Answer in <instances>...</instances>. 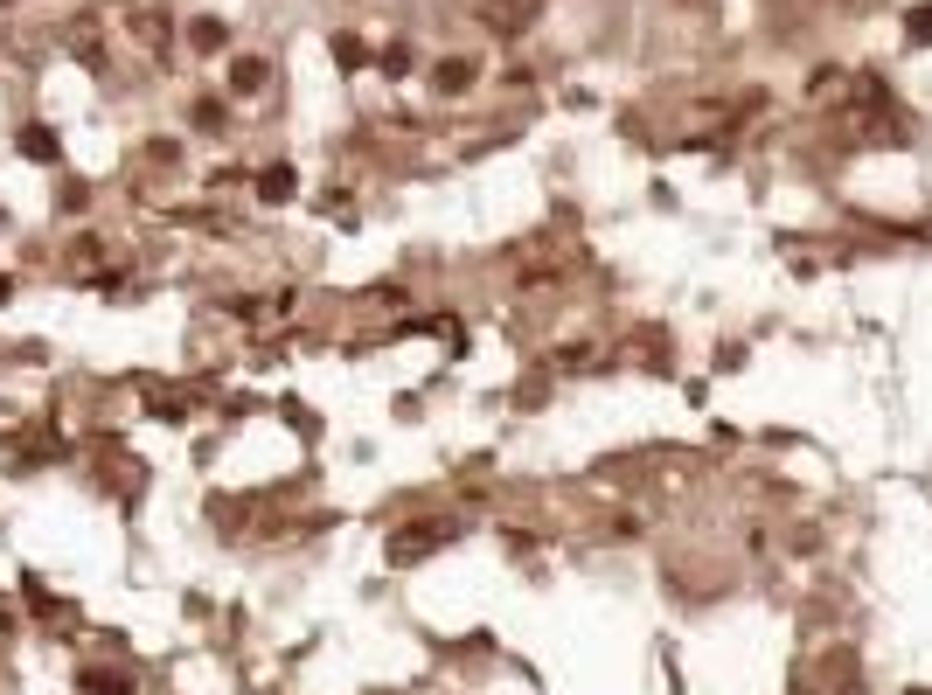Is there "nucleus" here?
Segmentation results:
<instances>
[{
  "instance_id": "f03ea898",
  "label": "nucleus",
  "mask_w": 932,
  "mask_h": 695,
  "mask_svg": "<svg viewBox=\"0 0 932 695\" xmlns=\"http://www.w3.org/2000/svg\"><path fill=\"white\" fill-rule=\"evenodd\" d=\"M446 536H453V529H446V522H432V529H397V536H390V556H397V563H411V556L439 550V543H446Z\"/></svg>"
},
{
  "instance_id": "423d86ee",
  "label": "nucleus",
  "mask_w": 932,
  "mask_h": 695,
  "mask_svg": "<svg viewBox=\"0 0 932 695\" xmlns=\"http://www.w3.org/2000/svg\"><path fill=\"white\" fill-rule=\"evenodd\" d=\"M258 195H265V202H293V195H300V174L279 160V167H265V174H258Z\"/></svg>"
},
{
  "instance_id": "7ed1b4c3",
  "label": "nucleus",
  "mask_w": 932,
  "mask_h": 695,
  "mask_svg": "<svg viewBox=\"0 0 932 695\" xmlns=\"http://www.w3.org/2000/svg\"><path fill=\"white\" fill-rule=\"evenodd\" d=\"M14 146H21V160H35V167H49V160L63 153V139L49 133V126H21V133H14Z\"/></svg>"
},
{
  "instance_id": "f257e3e1",
  "label": "nucleus",
  "mask_w": 932,
  "mask_h": 695,
  "mask_svg": "<svg viewBox=\"0 0 932 695\" xmlns=\"http://www.w3.org/2000/svg\"><path fill=\"white\" fill-rule=\"evenodd\" d=\"M536 14H543V0H480V21H487L494 35H522Z\"/></svg>"
},
{
  "instance_id": "1a4fd4ad",
  "label": "nucleus",
  "mask_w": 932,
  "mask_h": 695,
  "mask_svg": "<svg viewBox=\"0 0 932 695\" xmlns=\"http://www.w3.org/2000/svg\"><path fill=\"white\" fill-rule=\"evenodd\" d=\"M334 63H341V70H362V63H369V42H355V35H334Z\"/></svg>"
},
{
  "instance_id": "2eb2a0df",
  "label": "nucleus",
  "mask_w": 932,
  "mask_h": 695,
  "mask_svg": "<svg viewBox=\"0 0 932 695\" xmlns=\"http://www.w3.org/2000/svg\"><path fill=\"white\" fill-rule=\"evenodd\" d=\"M0 7H14V0H0Z\"/></svg>"
},
{
  "instance_id": "20e7f679",
  "label": "nucleus",
  "mask_w": 932,
  "mask_h": 695,
  "mask_svg": "<svg viewBox=\"0 0 932 695\" xmlns=\"http://www.w3.org/2000/svg\"><path fill=\"white\" fill-rule=\"evenodd\" d=\"M265 77H272V63H265V56H237V63H230V91H237V98L265 91Z\"/></svg>"
},
{
  "instance_id": "9b49d317",
  "label": "nucleus",
  "mask_w": 932,
  "mask_h": 695,
  "mask_svg": "<svg viewBox=\"0 0 932 695\" xmlns=\"http://www.w3.org/2000/svg\"><path fill=\"white\" fill-rule=\"evenodd\" d=\"M140 35H147V49H167V21L160 14H140Z\"/></svg>"
},
{
  "instance_id": "39448f33",
  "label": "nucleus",
  "mask_w": 932,
  "mask_h": 695,
  "mask_svg": "<svg viewBox=\"0 0 932 695\" xmlns=\"http://www.w3.org/2000/svg\"><path fill=\"white\" fill-rule=\"evenodd\" d=\"M77 695H133V675H119V668H84V675H77Z\"/></svg>"
},
{
  "instance_id": "9d476101",
  "label": "nucleus",
  "mask_w": 932,
  "mask_h": 695,
  "mask_svg": "<svg viewBox=\"0 0 932 695\" xmlns=\"http://www.w3.org/2000/svg\"><path fill=\"white\" fill-rule=\"evenodd\" d=\"M195 126L202 133H223V98H195Z\"/></svg>"
},
{
  "instance_id": "ddd939ff",
  "label": "nucleus",
  "mask_w": 932,
  "mask_h": 695,
  "mask_svg": "<svg viewBox=\"0 0 932 695\" xmlns=\"http://www.w3.org/2000/svg\"><path fill=\"white\" fill-rule=\"evenodd\" d=\"M0 633H7V612H0Z\"/></svg>"
},
{
  "instance_id": "4468645a",
  "label": "nucleus",
  "mask_w": 932,
  "mask_h": 695,
  "mask_svg": "<svg viewBox=\"0 0 932 695\" xmlns=\"http://www.w3.org/2000/svg\"><path fill=\"white\" fill-rule=\"evenodd\" d=\"M0 299H7V285H0Z\"/></svg>"
},
{
  "instance_id": "6e6552de",
  "label": "nucleus",
  "mask_w": 932,
  "mask_h": 695,
  "mask_svg": "<svg viewBox=\"0 0 932 695\" xmlns=\"http://www.w3.org/2000/svg\"><path fill=\"white\" fill-rule=\"evenodd\" d=\"M188 42H195V49H223V42H230V28L202 14V21H188Z\"/></svg>"
},
{
  "instance_id": "0eeeda50",
  "label": "nucleus",
  "mask_w": 932,
  "mask_h": 695,
  "mask_svg": "<svg viewBox=\"0 0 932 695\" xmlns=\"http://www.w3.org/2000/svg\"><path fill=\"white\" fill-rule=\"evenodd\" d=\"M473 70H480V63H473V56H446V63H439V70H432V84H439V91H446V98H453V91H466V84H473Z\"/></svg>"
},
{
  "instance_id": "f8f14e48",
  "label": "nucleus",
  "mask_w": 932,
  "mask_h": 695,
  "mask_svg": "<svg viewBox=\"0 0 932 695\" xmlns=\"http://www.w3.org/2000/svg\"><path fill=\"white\" fill-rule=\"evenodd\" d=\"M905 28H912V42H932V7H919V14H912Z\"/></svg>"
}]
</instances>
